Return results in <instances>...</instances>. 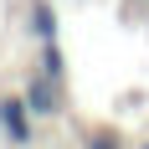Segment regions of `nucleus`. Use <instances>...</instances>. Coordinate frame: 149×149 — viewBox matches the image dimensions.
I'll list each match as a JSON object with an SVG mask.
<instances>
[{
  "label": "nucleus",
  "mask_w": 149,
  "mask_h": 149,
  "mask_svg": "<svg viewBox=\"0 0 149 149\" xmlns=\"http://www.w3.org/2000/svg\"><path fill=\"white\" fill-rule=\"evenodd\" d=\"M41 72L52 77V82H62V72H67V62H62V46H57V41H41Z\"/></svg>",
  "instance_id": "nucleus-4"
},
{
  "label": "nucleus",
  "mask_w": 149,
  "mask_h": 149,
  "mask_svg": "<svg viewBox=\"0 0 149 149\" xmlns=\"http://www.w3.org/2000/svg\"><path fill=\"white\" fill-rule=\"evenodd\" d=\"M0 123H5V134H10V144H15V149L36 144V134H31V103H26V93H21V98H0Z\"/></svg>",
  "instance_id": "nucleus-1"
},
{
  "label": "nucleus",
  "mask_w": 149,
  "mask_h": 149,
  "mask_svg": "<svg viewBox=\"0 0 149 149\" xmlns=\"http://www.w3.org/2000/svg\"><path fill=\"white\" fill-rule=\"evenodd\" d=\"M31 31H36L41 41H57V10H52L46 0H36V5H31Z\"/></svg>",
  "instance_id": "nucleus-3"
},
{
  "label": "nucleus",
  "mask_w": 149,
  "mask_h": 149,
  "mask_svg": "<svg viewBox=\"0 0 149 149\" xmlns=\"http://www.w3.org/2000/svg\"><path fill=\"white\" fill-rule=\"evenodd\" d=\"M26 103H31V113H57V82L41 72V77L26 88Z\"/></svg>",
  "instance_id": "nucleus-2"
},
{
  "label": "nucleus",
  "mask_w": 149,
  "mask_h": 149,
  "mask_svg": "<svg viewBox=\"0 0 149 149\" xmlns=\"http://www.w3.org/2000/svg\"><path fill=\"white\" fill-rule=\"evenodd\" d=\"M82 149H118V139H113V134H88Z\"/></svg>",
  "instance_id": "nucleus-5"
},
{
  "label": "nucleus",
  "mask_w": 149,
  "mask_h": 149,
  "mask_svg": "<svg viewBox=\"0 0 149 149\" xmlns=\"http://www.w3.org/2000/svg\"><path fill=\"white\" fill-rule=\"evenodd\" d=\"M144 149H149V144H144Z\"/></svg>",
  "instance_id": "nucleus-6"
}]
</instances>
